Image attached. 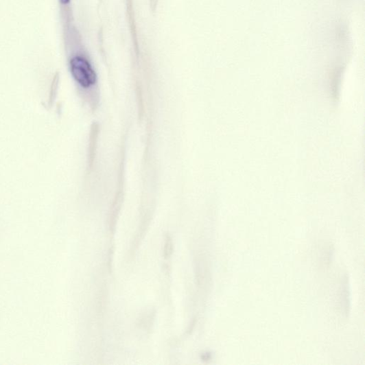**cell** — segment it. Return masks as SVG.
I'll use <instances>...</instances> for the list:
<instances>
[{
    "label": "cell",
    "instance_id": "1",
    "mask_svg": "<svg viewBox=\"0 0 365 365\" xmlns=\"http://www.w3.org/2000/svg\"><path fill=\"white\" fill-rule=\"evenodd\" d=\"M70 66L73 77L83 87L87 88L95 84V72L87 60L76 57L71 60Z\"/></svg>",
    "mask_w": 365,
    "mask_h": 365
},
{
    "label": "cell",
    "instance_id": "2",
    "mask_svg": "<svg viewBox=\"0 0 365 365\" xmlns=\"http://www.w3.org/2000/svg\"><path fill=\"white\" fill-rule=\"evenodd\" d=\"M174 244L172 237L170 235H167L165 238V242H164L163 247V257L165 259H169L173 253Z\"/></svg>",
    "mask_w": 365,
    "mask_h": 365
},
{
    "label": "cell",
    "instance_id": "3",
    "mask_svg": "<svg viewBox=\"0 0 365 365\" xmlns=\"http://www.w3.org/2000/svg\"><path fill=\"white\" fill-rule=\"evenodd\" d=\"M61 2L63 4H67L69 2V0H61Z\"/></svg>",
    "mask_w": 365,
    "mask_h": 365
}]
</instances>
